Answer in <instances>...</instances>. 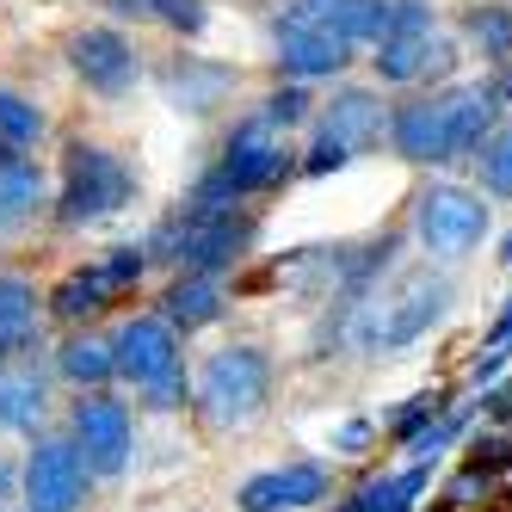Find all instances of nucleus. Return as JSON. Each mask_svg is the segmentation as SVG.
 <instances>
[{
	"label": "nucleus",
	"instance_id": "nucleus-1",
	"mask_svg": "<svg viewBox=\"0 0 512 512\" xmlns=\"http://www.w3.org/2000/svg\"><path fill=\"white\" fill-rule=\"evenodd\" d=\"M500 124V99L488 87H445L432 99H414L389 118V142L401 161H420V167H451L469 161Z\"/></svg>",
	"mask_w": 512,
	"mask_h": 512
},
{
	"label": "nucleus",
	"instance_id": "nucleus-2",
	"mask_svg": "<svg viewBox=\"0 0 512 512\" xmlns=\"http://www.w3.org/2000/svg\"><path fill=\"white\" fill-rule=\"evenodd\" d=\"M451 309V278L445 272H401L389 290H371V297L358 303L352 315V346L358 352H401V346H414L426 340L438 321H445Z\"/></svg>",
	"mask_w": 512,
	"mask_h": 512
},
{
	"label": "nucleus",
	"instance_id": "nucleus-3",
	"mask_svg": "<svg viewBox=\"0 0 512 512\" xmlns=\"http://www.w3.org/2000/svg\"><path fill=\"white\" fill-rule=\"evenodd\" d=\"M253 235H260V229H253V216L241 204H204V198H192L173 223L155 229L149 260H167L179 272H210L216 278V272H229L235 260H247Z\"/></svg>",
	"mask_w": 512,
	"mask_h": 512
},
{
	"label": "nucleus",
	"instance_id": "nucleus-4",
	"mask_svg": "<svg viewBox=\"0 0 512 512\" xmlns=\"http://www.w3.org/2000/svg\"><path fill=\"white\" fill-rule=\"evenodd\" d=\"M290 173H297V155H290L284 130L253 112L247 124H235L229 149H223V167H216L192 198H204V204H241V198H253V192L284 186Z\"/></svg>",
	"mask_w": 512,
	"mask_h": 512
},
{
	"label": "nucleus",
	"instance_id": "nucleus-5",
	"mask_svg": "<svg viewBox=\"0 0 512 512\" xmlns=\"http://www.w3.org/2000/svg\"><path fill=\"white\" fill-rule=\"evenodd\" d=\"M112 358L118 377L136 383V395L149 408H179L186 401V352H179V327H167L161 315H130L112 334Z\"/></svg>",
	"mask_w": 512,
	"mask_h": 512
},
{
	"label": "nucleus",
	"instance_id": "nucleus-6",
	"mask_svg": "<svg viewBox=\"0 0 512 512\" xmlns=\"http://www.w3.org/2000/svg\"><path fill=\"white\" fill-rule=\"evenodd\" d=\"M136 198V173L124 155L99 149V142H68V161H62V198L56 216L68 229H87L99 216H112Z\"/></svg>",
	"mask_w": 512,
	"mask_h": 512
},
{
	"label": "nucleus",
	"instance_id": "nucleus-7",
	"mask_svg": "<svg viewBox=\"0 0 512 512\" xmlns=\"http://www.w3.org/2000/svg\"><path fill=\"white\" fill-rule=\"evenodd\" d=\"M272 401V358L260 346H223L198 371V414L210 426H247Z\"/></svg>",
	"mask_w": 512,
	"mask_h": 512
},
{
	"label": "nucleus",
	"instance_id": "nucleus-8",
	"mask_svg": "<svg viewBox=\"0 0 512 512\" xmlns=\"http://www.w3.org/2000/svg\"><path fill=\"white\" fill-rule=\"evenodd\" d=\"M414 235L438 260H463L488 241V204L469 186H426L414 198Z\"/></svg>",
	"mask_w": 512,
	"mask_h": 512
},
{
	"label": "nucleus",
	"instance_id": "nucleus-9",
	"mask_svg": "<svg viewBox=\"0 0 512 512\" xmlns=\"http://www.w3.org/2000/svg\"><path fill=\"white\" fill-rule=\"evenodd\" d=\"M383 142V99L364 93V87H340L321 112V130H315V149L303 161V173H340L352 155L377 149Z\"/></svg>",
	"mask_w": 512,
	"mask_h": 512
},
{
	"label": "nucleus",
	"instance_id": "nucleus-10",
	"mask_svg": "<svg viewBox=\"0 0 512 512\" xmlns=\"http://www.w3.org/2000/svg\"><path fill=\"white\" fill-rule=\"evenodd\" d=\"M93 469L75 438H38L25 457V512H75L87 500Z\"/></svg>",
	"mask_w": 512,
	"mask_h": 512
},
{
	"label": "nucleus",
	"instance_id": "nucleus-11",
	"mask_svg": "<svg viewBox=\"0 0 512 512\" xmlns=\"http://www.w3.org/2000/svg\"><path fill=\"white\" fill-rule=\"evenodd\" d=\"M142 266H149V247H112L105 260H93L87 272L62 278V284L50 290V315H62V321H87V315H99L112 297L136 290Z\"/></svg>",
	"mask_w": 512,
	"mask_h": 512
},
{
	"label": "nucleus",
	"instance_id": "nucleus-12",
	"mask_svg": "<svg viewBox=\"0 0 512 512\" xmlns=\"http://www.w3.org/2000/svg\"><path fill=\"white\" fill-rule=\"evenodd\" d=\"M75 445H81V457H87L93 475H118L130 463V451H136L130 408L112 401V395H81L75 401Z\"/></svg>",
	"mask_w": 512,
	"mask_h": 512
},
{
	"label": "nucleus",
	"instance_id": "nucleus-13",
	"mask_svg": "<svg viewBox=\"0 0 512 512\" xmlns=\"http://www.w3.org/2000/svg\"><path fill=\"white\" fill-rule=\"evenodd\" d=\"M68 62H75V75H81L93 93H105V99L130 93L136 75H142L136 44L124 38V31H112V25H87V31H75V38H68Z\"/></svg>",
	"mask_w": 512,
	"mask_h": 512
},
{
	"label": "nucleus",
	"instance_id": "nucleus-14",
	"mask_svg": "<svg viewBox=\"0 0 512 512\" xmlns=\"http://www.w3.org/2000/svg\"><path fill=\"white\" fill-rule=\"evenodd\" d=\"M377 75L383 81H420V75H451L457 44L438 38V25H408V31H383L377 38Z\"/></svg>",
	"mask_w": 512,
	"mask_h": 512
},
{
	"label": "nucleus",
	"instance_id": "nucleus-15",
	"mask_svg": "<svg viewBox=\"0 0 512 512\" xmlns=\"http://www.w3.org/2000/svg\"><path fill=\"white\" fill-rule=\"evenodd\" d=\"M272 38H278V68H284V75H297V81L340 75V68L352 62V50H358V44L334 38V31H321V25H309V19H290V13H278Z\"/></svg>",
	"mask_w": 512,
	"mask_h": 512
},
{
	"label": "nucleus",
	"instance_id": "nucleus-16",
	"mask_svg": "<svg viewBox=\"0 0 512 512\" xmlns=\"http://www.w3.org/2000/svg\"><path fill=\"white\" fill-rule=\"evenodd\" d=\"M321 494H327V469L321 463H284V469L247 475L235 506L241 512H297V506H315Z\"/></svg>",
	"mask_w": 512,
	"mask_h": 512
},
{
	"label": "nucleus",
	"instance_id": "nucleus-17",
	"mask_svg": "<svg viewBox=\"0 0 512 512\" xmlns=\"http://www.w3.org/2000/svg\"><path fill=\"white\" fill-rule=\"evenodd\" d=\"M290 19H309L346 44H377L389 31V0H290Z\"/></svg>",
	"mask_w": 512,
	"mask_h": 512
},
{
	"label": "nucleus",
	"instance_id": "nucleus-18",
	"mask_svg": "<svg viewBox=\"0 0 512 512\" xmlns=\"http://www.w3.org/2000/svg\"><path fill=\"white\" fill-rule=\"evenodd\" d=\"M38 210H44V173H38V161H25V149L0 142V241L19 235Z\"/></svg>",
	"mask_w": 512,
	"mask_h": 512
},
{
	"label": "nucleus",
	"instance_id": "nucleus-19",
	"mask_svg": "<svg viewBox=\"0 0 512 512\" xmlns=\"http://www.w3.org/2000/svg\"><path fill=\"white\" fill-rule=\"evenodd\" d=\"M216 315H223V284H216L210 272H179L167 284V297H161V321L167 327H210Z\"/></svg>",
	"mask_w": 512,
	"mask_h": 512
},
{
	"label": "nucleus",
	"instance_id": "nucleus-20",
	"mask_svg": "<svg viewBox=\"0 0 512 512\" xmlns=\"http://www.w3.org/2000/svg\"><path fill=\"white\" fill-rule=\"evenodd\" d=\"M44 408H50V389H44L38 371L0 377V426H7V432H31V426L44 420Z\"/></svg>",
	"mask_w": 512,
	"mask_h": 512
},
{
	"label": "nucleus",
	"instance_id": "nucleus-21",
	"mask_svg": "<svg viewBox=\"0 0 512 512\" xmlns=\"http://www.w3.org/2000/svg\"><path fill=\"white\" fill-rule=\"evenodd\" d=\"M56 364H62V377L68 383H112L118 377V358H112V340H99V334H75V340H68L62 352H56Z\"/></svg>",
	"mask_w": 512,
	"mask_h": 512
},
{
	"label": "nucleus",
	"instance_id": "nucleus-22",
	"mask_svg": "<svg viewBox=\"0 0 512 512\" xmlns=\"http://www.w3.org/2000/svg\"><path fill=\"white\" fill-rule=\"evenodd\" d=\"M223 87H229V68H198L192 56L167 68V93H173V105H179V112H210Z\"/></svg>",
	"mask_w": 512,
	"mask_h": 512
},
{
	"label": "nucleus",
	"instance_id": "nucleus-23",
	"mask_svg": "<svg viewBox=\"0 0 512 512\" xmlns=\"http://www.w3.org/2000/svg\"><path fill=\"white\" fill-rule=\"evenodd\" d=\"M112 13H124V19H155V25H167V31H186V38H198V31L210 25V7L204 0H105Z\"/></svg>",
	"mask_w": 512,
	"mask_h": 512
},
{
	"label": "nucleus",
	"instance_id": "nucleus-24",
	"mask_svg": "<svg viewBox=\"0 0 512 512\" xmlns=\"http://www.w3.org/2000/svg\"><path fill=\"white\" fill-rule=\"evenodd\" d=\"M420 494H426V463L401 469V475H377V482H364L352 506H358V512H414Z\"/></svg>",
	"mask_w": 512,
	"mask_h": 512
},
{
	"label": "nucleus",
	"instance_id": "nucleus-25",
	"mask_svg": "<svg viewBox=\"0 0 512 512\" xmlns=\"http://www.w3.org/2000/svg\"><path fill=\"white\" fill-rule=\"evenodd\" d=\"M475 173H482V192L512 198V124H494V136L475 149Z\"/></svg>",
	"mask_w": 512,
	"mask_h": 512
},
{
	"label": "nucleus",
	"instance_id": "nucleus-26",
	"mask_svg": "<svg viewBox=\"0 0 512 512\" xmlns=\"http://www.w3.org/2000/svg\"><path fill=\"white\" fill-rule=\"evenodd\" d=\"M38 136H44V112H38V105H31L19 87H0V142L31 149Z\"/></svg>",
	"mask_w": 512,
	"mask_h": 512
},
{
	"label": "nucleus",
	"instance_id": "nucleus-27",
	"mask_svg": "<svg viewBox=\"0 0 512 512\" xmlns=\"http://www.w3.org/2000/svg\"><path fill=\"white\" fill-rule=\"evenodd\" d=\"M31 315H38V290H31L25 278H7V272H0V346H7V340H25Z\"/></svg>",
	"mask_w": 512,
	"mask_h": 512
},
{
	"label": "nucleus",
	"instance_id": "nucleus-28",
	"mask_svg": "<svg viewBox=\"0 0 512 512\" xmlns=\"http://www.w3.org/2000/svg\"><path fill=\"white\" fill-rule=\"evenodd\" d=\"M463 426H469V408H445V414H432V420H426L420 432H408V438H401V445L414 451V463H432V457L445 451V445H451V438H457Z\"/></svg>",
	"mask_w": 512,
	"mask_h": 512
},
{
	"label": "nucleus",
	"instance_id": "nucleus-29",
	"mask_svg": "<svg viewBox=\"0 0 512 512\" xmlns=\"http://www.w3.org/2000/svg\"><path fill=\"white\" fill-rule=\"evenodd\" d=\"M469 38L482 44V56L512 62V13H506V7H475V13H469Z\"/></svg>",
	"mask_w": 512,
	"mask_h": 512
},
{
	"label": "nucleus",
	"instance_id": "nucleus-30",
	"mask_svg": "<svg viewBox=\"0 0 512 512\" xmlns=\"http://www.w3.org/2000/svg\"><path fill=\"white\" fill-rule=\"evenodd\" d=\"M506 358H512V303H506V315L494 321V334L482 340V358H475L469 377H475V383H494V377L506 371Z\"/></svg>",
	"mask_w": 512,
	"mask_h": 512
},
{
	"label": "nucleus",
	"instance_id": "nucleus-31",
	"mask_svg": "<svg viewBox=\"0 0 512 512\" xmlns=\"http://www.w3.org/2000/svg\"><path fill=\"white\" fill-rule=\"evenodd\" d=\"M260 118H266V124H278V130L303 124V118H309V93H303V87H278V93L260 105Z\"/></svg>",
	"mask_w": 512,
	"mask_h": 512
},
{
	"label": "nucleus",
	"instance_id": "nucleus-32",
	"mask_svg": "<svg viewBox=\"0 0 512 512\" xmlns=\"http://www.w3.org/2000/svg\"><path fill=\"white\" fill-rule=\"evenodd\" d=\"M445 408H451V395H445V389H438V395H414V408H401V414L389 420V432H395V438H408V432H420L432 414H445Z\"/></svg>",
	"mask_w": 512,
	"mask_h": 512
},
{
	"label": "nucleus",
	"instance_id": "nucleus-33",
	"mask_svg": "<svg viewBox=\"0 0 512 512\" xmlns=\"http://www.w3.org/2000/svg\"><path fill=\"white\" fill-rule=\"evenodd\" d=\"M469 469H475V475L512 469V438H475V445H469Z\"/></svg>",
	"mask_w": 512,
	"mask_h": 512
},
{
	"label": "nucleus",
	"instance_id": "nucleus-34",
	"mask_svg": "<svg viewBox=\"0 0 512 512\" xmlns=\"http://www.w3.org/2000/svg\"><path fill=\"white\" fill-rule=\"evenodd\" d=\"M334 445H340V451H364V445H371V420H346Z\"/></svg>",
	"mask_w": 512,
	"mask_h": 512
},
{
	"label": "nucleus",
	"instance_id": "nucleus-35",
	"mask_svg": "<svg viewBox=\"0 0 512 512\" xmlns=\"http://www.w3.org/2000/svg\"><path fill=\"white\" fill-rule=\"evenodd\" d=\"M482 408H488L494 420H512V383H500V389H488V395H482Z\"/></svg>",
	"mask_w": 512,
	"mask_h": 512
},
{
	"label": "nucleus",
	"instance_id": "nucleus-36",
	"mask_svg": "<svg viewBox=\"0 0 512 512\" xmlns=\"http://www.w3.org/2000/svg\"><path fill=\"white\" fill-rule=\"evenodd\" d=\"M7 500H13V469L0 463V512H7Z\"/></svg>",
	"mask_w": 512,
	"mask_h": 512
},
{
	"label": "nucleus",
	"instance_id": "nucleus-37",
	"mask_svg": "<svg viewBox=\"0 0 512 512\" xmlns=\"http://www.w3.org/2000/svg\"><path fill=\"white\" fill-rule=\"evenodd\" d=\"M500 260H506V266H512V235H506V241H500Z\"/></svg>",
	"mask_w": 512,
	"mask_h": 512
},
{
	"label": "nucleus",
	"instance_id": "nucleus-38",
	"mask_svg": "<svg viewBox=\"0 0 512 512\" xmlns=\"http://www.w3.org/2000/svg\"><path fill=\"white\" fill-rule=\"evenodd\" d=\"M340 512H358V506H352V500H346V506H340Z\"/></svg>",
	"mask_w": 512,
	"mask_h": 512
}]
</instances>
